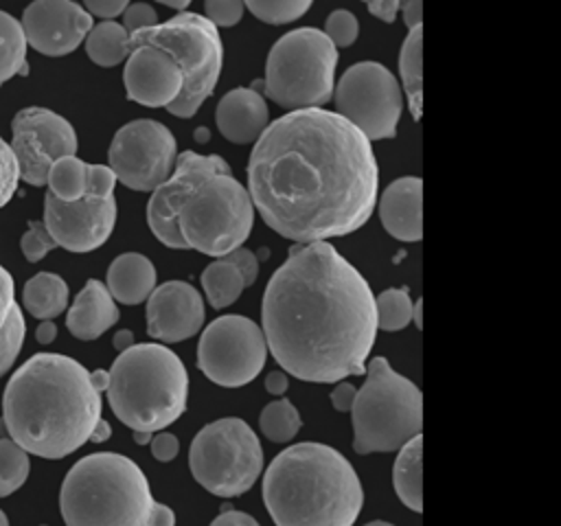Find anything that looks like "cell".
<instances>
[{
	"mask_svg": "<svg viewBox=\"0 0 561 526\" xmlns=\"http://www.w3.org/2000/svg\"><path fill=\"white\" fill-rule=\"evenodd\" d=\"M377 188L370 140L324 107L278 116L250 151L252 206L276 235L296 243L359 230L375 210Z\"/></svg>",
	"mask_w": 561,
	"mask_h": 526,
	"instance_id": "cell-1",
	"label": "cell"
},
{
	"mask_svg": "<svg viewBox=\"0 0 561 526\" xmlns=\"http://www.w3.org/2000/svg\"><path fill=\"white\" fill-rule=\"evenodd\" d=\"M261 322L283 373L316 384L366 375L377 338L375 294L331 243L291 248L267 281Z\"/></svg>",
	"mask_w": 561,
	"mask_h": 526,
	"instance_id": "cell-2",
	"label": "cell"
},
{
	"mask_svg": "<svg viewBox=\"0 0 561 526\" xmlns=\"http://www.w3.org/2000/svg\"><path fill=\"white\" fill-rule=\"evenodd\" d=\"M147 224L167 248L221 259L243 248L254 226V206L219 153L186 149L175 171L151 191Z\"/></svg>",
	"mask_w": 561,
	"mask_h": 526,
	"instance_id": "cell-3",
	"label": "cell"
},
{
	"mask_svg": "<svg viewBox=\"0 0 561 526\" xmlns=\"http://www.w3.org/2000/svg\"><path fill=\"white\" fill-rule=\"evenodd\" d=\"M2 421L26 454L57 460L90 441L101 421V392L77 359L37 353L11 375L2 395Z\"/></svg>",
	"mask_w": 561,
	"mask_h": 526,
	"instance_id": "cell-4",
	"label": "cell"
},
{
	"mask_svg": "<svg viewBox=\"0 0 561 526\" xmlns=\"http://www.w3.org/2000/svg\"><path fill=\"white\" fill-rule=\"evenodd\" d=\"M261 493L276 526H353L364 504L353 465L324 443L283 449L265 469Z\"/></svg>",
	"mask_w": 561,
	"mask_h": 526,
	"instance_id": "cell-5",
	"label": "cell"
},
{
	"mask_svg": "<svg viewBox=\"0 0 561 526\" xmlns=\"http://www.w3.org/2000/svg\"><path fill=\"white\" fill-rule=\"evenodd\" d=\"M156 504L142 469L116 451L77 460L59 491L66 526H151Z\"/></svg>",
	"mask_w": 561,
	"mask_h": 526,
	"instance_id": "cell-6",
	"label": "cell"
},
{
	"mask_svg": "<svg viewBox=\"0 0 561 526\" xmlns=\"http://www.w3.org/2000/svg\"><path fill=\"white\" fill-rule=\"evenodd\" d=\"M107 373L110 408L134 432L156 434L184 414L188 373L169 346L134 344L118 353Z\"/></svg>",
	"mask_w": 561,
	"mask_h": 526,
	"instance_id": "cell-7",
	"label": "cell"
},
{
	"mask_svg": "<svg viewBox=\"0 0 561 526\" xmlns=\"http://www.w3.org/2000/svg\"><path fill=\"white\" fill-rule=\"evenodd\" d=\"M353 449L357 454L394 451L423 427V395L386 357H373L353 408Z\"/></svg>",
	"mask_w": 561,
	"mask_h": 526,
	"instance_id": "cell-8",
	"label": "cell"
},
{
	"mask_svg": "<svg viewBox=\"0 0 561 526\" xmlns=\"http://www.w3.org/2000/svg\"><path fill=\"white\" fill-rule=\"evenodd\" d=\"M149 46L167 53L182 72V92L167 107L178 118H191L215 92L224 66L219 31L195 11H180L162 24L129 35V48Z\"/></svg>",
	"mask_w": 561,
	"mask_h": 526,
	"instance_id": "cell-9",
	"label": "cell"
},
{
	"mask_svg": "<svg viewBox=\"0 0 561 526\" xmlns=\"http://www.w3.org/2000/svg\"><path fill=\"white\" fill-rule=\"evenodd\" d=\"M337 48L311 26L280 35L265 64V94L294 110L322 107L333 99Z\"/></svg>",
	"mask_w": 561,
	"mask_h": 526,
	"instance_id": "cell-10",
	"label": "cell"
},
{
	"mask_svg": "<svg viewBox=\"0 0 561 526\" xmlns=\"http://www.w3.org/2000/svg\"><path fill=\"white\" fill-rule=\"evenodd\" d=\"M188 469L213 495H241L252 489L263 471L261 441L243 419H217L195 434L188 449Z\"/></svg>",
	"mask_w": 561,
	"mask_h": 526,
	"instance_id": "cell-11",
	"label": "cell"
},
{
	"mask_svg": "<svg viewBox=\"0 0 561 526\" xmlns=\"http://www.w3.org/2000/svg\"><path fill=\"white\" fill-rule=\"evenodd\" d=\"M335 114L357 127L368 140L397 136L403 94L397 77L379 61H357L333 88Z\"/></svg>",
	"mask_w": 561,
	"mask_h": 526,
	"instance_id": "cell-12",
	"label": "cell"
},
{
	"mask_svg": "<svg viewBox=\"0 0 561 526\" xmlns=\"http://www.w3.org/2000/svg\"><path fill=\"white\" fill-rule=\"evenodd\" d=\"M267 359L261 327L241 316L215 318L199 338L197 368L221 388H241L259 377Z\"/></svg>",
	"mask_w": 561,
	"mask_h": 526,
	"instance_id": "cell-13",
	"label": "cell"
},
{
	"mask_svg": "<svg viewBox=\"0 0 561 526\" xmlns=\"http://www.w3.org/2000/svg\"><path fill=\"white\" fill-rule=\"evenodd\" d=\"M116 182L131 191H156L175 169L178 142L167 125L156 118L125 123L107 151Z\"/></svg>",
	"mask_w": 561,
	"mask_h": 526,
	"instance_id": "cell-14",
	"label": "cell"
},
{
	"mask_svg": "<svg viewBox=\"0 0 561 526\" xmlns=\"http://www.w3.org/2000/svg\"><path fill=\"white\" fill-rule=\"evenodd\" d=\"M13 138L9 149L15 158L20 180L31 186H44L55 160L77 156L75 127L53 110L24 107L13 116Z\"/></svg>",
	"mask_w": 561,
	"mask_h": 526,
	"instance_id": "cell-15",
	"label": "cell"
},
{
	"mask_svg": "<svg viewBox=\"0 0 561 526\" xmlns=\"http://www.w3.org/2000/svg\"><path fill=\"white\" fill-rule=\"evenodd\" d=\"M116 224V199L81 197L59 202L50 193L44 197V226L57 248L68 252H92L101 248Z\"/></svg>",
	"mask_w": 561,
	"mask_h": 526,
	"instance_id": "cell-16",
	"label": "cell"
},
{
	"mask_svg": "<svg viewBox=\"0 0 561 526\" xmlns=\"http://www.w3.org/2000/svg\"><path fill=\"white\" fill-rule=\"evenodd\" d=\"M24 39L46 57H61L79 48L92 31V15L70 0H35L20 20Z\"/></svg>",
	"mask_w": 561,
	"mask_h": 526,
	"instance_id": "cell-17",
	"label": "cell"
},
{
	"mask_svg": "<svg viewBox=\"0 0 561 526\" xmlns=\"http://www.w3.org/2000/svg\"><path fill=\"white\" fill-rule=\"evenodd\" d=\"M202 294L186 281H167L147 298V333L158 342H182L204 324Z\"/></svg>",
	"mask_w": 561,
	"mask_h": 526,
	"instance_id": "cell-18",
	"label": "cell"
},
{
	"mask_svg": "<svg viewBox=\"0 0 561 526\" xmlns=\"http://www.w3.org/2000/svg\"><path fill=\"white\" fill-rule=\"evenodd\" d=\"M123 83L129 101L145 107H169L180 96L184 81L167 53L140 46L125 61Z\"/></svg>",
	"mask_w": 561,
	"mask_h": 526,
	"instance_id": "cell-19",
	"label": "cell"
},
{
	"mask_svg": "<svg viewBox=\"0 0 561 526\" xmlns=\"http://www.w3.org/2000/svg\"><path fill=\"white\" fill-rule=\"evenodd\" d=\"M379 219L388 235L399 241H421L423 237V182L416 175L397 178L379 199Z\"/></svg>",
	"mask_w": 561,
	"mask_h": 526,
	"instance_id": "cell-20",
	"label": "cell"
},
{
	"mask_svg": "<svg viewBox=\"0 0 561 526\" xmlns=\"http://www.w3.org/2000/svg\"><path fill=\"white\" fill-rule=\"evenodd\" d=\"M215 121L224 138L234 145H248L256 142L270 125V110L261 92H254L252 88H232L221 96Z\"/></svg>",
	"mask_w": 561,
	"mask_h": 526,
	"instance_id": "cell-21",
	"label": "cell"
},
{
	"mask_svg": "<svg viewBox=\"0 0 561 526\" xmlns=\"http://www.w3.org/2000/svg\"><path fill=\"white\" fill-rule=\"evenodd\" d=\"M118 320V307L105 283L90 278L66 316L68 331L79 340H96Z\"/></svg>",
	"mask_w": 561,
	"mask_h": 526,
	"instance_id": "cell-22",
	"label": "cell"
},
{
	"mask_svg": "<svg viewBox=\"0 0 561 526\" xmlns=\"http://www.w3.org/2000/svg\"><path fill=\"white\" fill-rule=\"evenodd\" d=\"M105 287L114 300L140 305L156 289V267L140 252H123L110 263Z\"/></svg>",
	"mask_w": 561,
	"mask_h": 526,
	"instance_id": "cell-23",
	"label": "cell"
},
{
	"mask_svg": "<svg viewBox=\"0 0 561 526\" xmlns=\"http://www.w3.org/2000/svg\"><path fill=\"white\" fill-rule=\"evenodd\" d=\"M423 436L416 434L410 438L401 449L392 467V484L397 491V498L414 513L423 511Z\"/></svg>",
	"mask_w": 561,
	"mask_h": 526,
	"instance_id": "cell-24",
	"label": "cell"
},
{
	"mask_svg": "<svg viewBox=\"0 0 561 526\" xmlns=\"http://www.w3.org/2000/svg\"><path fill=\"white\" fill-rule=\"evenodd\" d=\"M22 298L31 316L53 320L68 307V285L59 274L39 272L26 281Z\"/></svg>",
	"mask_w": 561,
	"mask_h": 526,
	"instance_id": "cell-25",
	"label": "cell"
},
{
	"mask_svg": "<svg viewBox=\"0 0 561 526\" xmlns=\"http://www.w3.org/2000/svg\"><path fill=\"white\" fill-rule=\"evenodd\" d=\"M399 75L414 121L423 114V26L408 31L399 53Z\"/></svg>",
	"mask_w": 561,
	"mask_h": 526,
	"instance_id": "cell-26",
	"label": "cell"
},
{
	"mask_svg": "<svg viewBox=\"0 0 561 526\" xmlns=\"http://www.w3.org/2000/svg\"><path fill=\"white\" fill-rule=\"evenodd\" d=\"M202 287L213 309H224L232 305L245 289V281L237 263L226 254L206 265L202 272Z\"/></svg>",
	"mask_w": 561,
	"mask_h": 526,
	"instance_id": "cell-27",
	"label": "cell"
},
{
	"mask_svg": "<svg viewBox=\"0 0 561 526\" xmlns=\"http://www.w3.org/2000/svg\"><path fill=\"white\" fill-rule=\"evenodd\" d=\"M85 53L96 66H118L131 53L129 35L118 22H101L85 35Z\"/></svg>",
	"mask_w": 561,
	"mask_h": 526,
	"instance_id": "cell-28",
	"label": "cell"
},
{
	"mask_svg": "<svg viewBox=\"0 0 561 526\" xmlns=\"http://www.w3.org/2000/svg\"><path fill=\"white\" fill-rule=\"evenodd\" d=\"M26 72V39L20 20L7 11H0V85L11 77Z\"/></svg>",
	"mask_w": 561,
	"mask_h": 526,
	"instance_id": "cell-29",
	"label": "cell"
},
{
	"mask_svg": "<svg viewBox=\"0 0 561 526\" xmlns=\"http://www.w3.org/2000/svg\"><path fill=\"white\" fill-rule=\"evenodd\" d=\"M85 182H88V164L77 156H66L55 160L46 175L48 193L59 202H77L85 197Z\"/></svg>",
	"mask_w": 561,
	"mask_h": 526,
	"instance_id": "cell-30",
	"label": "cell"
},
{
	"mask_svg": "<svg viewBox=\"0 0 561 526\" xmlns=\"http://www.w3.org/2000/svg\"><path fill=\"white\" fill-rule=\"evenodd\" d=\"M259 425L263 436L270 438L272 443H287L298 434L302 421L296 405L289 399H276L261 410Z\"/></svg>",
	"mask_w": 561,
	"mask_h": 526,
	"instance_id": "cell-31",
	"label": "cell"
},
{
	"mask_svg": "<svg viewBox=\"0 0 561 526\" xmlns=\"http://www.w3.org/2000/svg\"><path fill=\"white\" fill-rule=\"evenodd\" d=\"M412 309L414 302L408 294V289L390 287L375 296V316H377V329L381 331H401L412 322Z\"/></svg>",
	"mask_w": 561,
	"mask_h": 526,
	"instance_id": "cell-32",
	"label": "cell"
},
{
	"mask_svg": "<svg viewBox=\"0 0 561 526\" xmlns=\"http://www.w3.org/2000/svg\"><path fill=\"white\" fill-rule=\"evenodd\" d=\"M28 454L9 438H0V498L18 491L28 478Z\"/></svg>",
	"mask_w": 561,
	"mask_h": 526,
	"instance_id": "cell-33",
	"label": "cell"
},
{
	"mask_svg": "<svg viewBox=\"0 0 561 526\" xmlns=\"http://www.w3.org/2000/svg\"><path fill=\"white\" fill-rule=\"evenodd\" d=\"M243 7L252 11V15L261 22L287 24L302 18L311 9V2L309 0H259V2L248 0L243 2Z\"/></svg>",
	"mask_w": 561,
	"mask_h": 526,
	"instance_id": "cell-34",
	"label": "cell"
},
{
	"mask_svg": "<svg viewBox=\"0 0 561 526\" xmlns=\"http://www.w3.org/2000/svg\"><path fill=\"white\" fill-rule=\"evenodd\" d=\"M24 333H26V324H24L22 309L18 305H13L7 322L0 329V377L13 366L18 353L22 348Z\"/></svg>",
	"mask_w": 561,
	"mask_h": 526,
	"instance_id": "cell-35",
	"label": "cell"
},
{
	"mask_svg": "<svg viewBox=\"0 0 561 526\" xmlns=\"http://www.w3.org/2000/svg\"><path fill=\"white\" fill-rule=\"evenodd\" d=\"M322 33L329 37V42L335 48H346V46H351L357 39L359 22H357V18L351 11L335 9V11L329 13Z\"/></svg>",
	"mask_w": 561,
	"mask_h": 526,
	"instance_id": "cell-36",
	"label": "cell"
},
{
	"mask_svg": "<svg viewBox=\"0 0 561 526\" xmlns=\"http://www.w3.org/2000/svg\"><path fill=\"white\" fill-rule=\"evenodd\" d=\"M20 248L22 254L26 256V261L37 263L39 259H44L53 248H57V243L53 241V237L48 235L44 221H31L28 230L22 235L20 239Z\"/></svg>",
	"mask_w": 561,
	"mask_h": 526,
	"instance_id": "cell-37",
	"label": "cell"
},
{
	"mask_svg": "<svg viewBox=\"0 0 561 526\" xmlns=\"http://www.w3.org/2000/svg\"><path fill=\"white\" fill-rule=\"evenodd\" d=\"M206 20L217 26H234L243 18V2L241 0H206L204 4Z\"/></svg>",
	"mask_w": 561,
	"mask_h": 526,
	"instance_id": "cell-38",
	"label": "cell"
},
{
	"mask_svg": "<svg viewBox=\"0 0 561 526\" xmlns=\"http://www.w3.org/2000/svg\"><path fill=\"white\" fill-rule=\"evenodd\" d=\"M20 182L15 158L9 149V142L0 136V208L13 197Z\"/></svg>",
	"mask_w": 561,
	"mask_h": 526,
	"instance_id": "cell-39",
	"label": "cell"
},
{
	"mask_svg": "<svg viewBox=\"0 0 561 526\" xmlns=\"http://www.w3.org/2000/svg\"><path fill=\"white\" fill-rule=\"evenodd\" d=\"M116 175L107 164H88V182H85V195L105 199L114 195Z\"/></svg>",
	"mask_w": 561,
	"mask_h": 526,
	"instance_id": "cell-40",
	"label": "cell"
},
{
	"mask_svg": "<svg viewBox=\"0 0 561 526\" xmlns=\"http://www.w3.org/2000/svg\"><path fill=\"white\" fill-rule=\"evenodd\" d=\"M156 24H158V13L147 2L127 4V9L123 11V28L127 31V35L145 31V28H151Z\"/></svg>",
	"mask_w": 561,
	"mask_h": 526,
	"instance_id": "cell-41",
	"label": "cell"
},
{
	"mask_svg": "<svg viewBox=\"0 0 561 526\" xmlns=\"http://www.w3.org/2000/svg\"><path fill=\"white\" fill-rule=\"evenodd\" d=\"M127 0H88L85 4H81L92 18H103V22H114V18H118L125 9H127Z\"/></svg>",
	"mask_w": 561,
	"mask_h": 526,
	"instance_id": "cell-42",
	"label": "cell"
},
{
	"mask_svg": "<svg viewBox=\"0 0 561 526\" xmlns=\"http://www.w3.org/2000/svg\"><path fill=\"white\" fill-rule=\"evenodd\" d=\"M180 451V441L171 432H156L151 438V454L160 462H169L178 456Z\"/></svg>",
	"mask_w": 561,
	"mask_h": 526,
	"instance_id": "cell-43",
	"label": "cell"
},
{
	"mask_svg": "<svg viewBox=\"0 0 561 526\" xmlns=\"http://www.w3.org/2000/svg\"><path fill=\"white\" fill-rule=\"evenodd\" d=\"M228 256H230V259L237 263V267L241 270L243 281H245V287L254 285V281H256V276H259V259H256V254L250 252L248 248H237V250H232Z\"/></svg>",
	"mask_w": 561,
	"mask_h": 526,
	"instance_id": "cell-44",
	"label": "cell"
},
{
	"mask_svg": "<svg viewBox=\"0 0 561 526\" xmlns=\"http://www.w3.org/2000/svg\"><path fill=\"white\" fill-rule=\"evenodd\" d=\"M13 294H15V285H13V276L0 265V329L2 324L7 322L15 300H13Z\"/></svg>",
	"mask_w": 561,
	"mask_h": 526,
	"instance_id": "cell-45",
	"label": "cell"
},
{
	"mask_svg": "<svg viewBox=\"0 0 561 526\" xmlns=\"http://www.w3.org/2000/svg\"><path fill=\"white\" fill-rule=\"evenodd\" d=\"M355 395H357V388L351 386L348 381H340L333 390H331V403L337 412H351L353 408V401H355Z\"/></svg>",
	"mask_w": 561,
	"mask_h": 526,
	"instance_id": "cell-46",
	"label": "cell"
},
{
	"mask_svg": "<svg viewBox=\"0 0 561 526\" xmlns=\"http://www.w3.org/2000/svg\"><path fill=\"white\" fill-rule=\"evenodd\" d=\"M226 511H221L213 522L210 526H261L252 515L243 513V511H234L230 506H224Z\"/></svg>",
	"mask_w": 561,
	"mask_h": 526,
	"instance_id": "cell-47",
	"label": "cell"
},
{
	"mask_svg": "<svg viewBox=\"0 0 561 526\" xmlns=\"http://www.w3.org/2000/svg\"><path fill=\"white\" fill-rule=\"evenodd\" d=\"M366 9L375 15V18H379L381 22H394L397 20V13H399V9H401V2H397V0H375V2H368L366 4Z\"/></svg>",
	"mask_w": 561,
	"mask_h": 526,
	"instance_id": "cell-48",
	"label": "cell"
},
{
	"mask_svg": "<svg viewBox=\"0 0 561 526\" xmlns=\"http://www.w3.org/2000/svg\"><path fill=\"white\" fill-rule=\"evenodd\" d=\"M399 11L403 13V22L408 24V31L423 26V4H421V0H410V2L401 4Z\"/></svg>",
	"mask_w": 561,
	"mask_h": 526,
	"instance_id": "cell-49",
	"label": "cell"
},
{
	"mask_svg": "<svg viewBox=\"0 0 561 526\" xmlns=\"http://www.w3.org/2000/svg\"><path fill=\"white\" fill-rule=\"evenodd\" d=\"M287 386H289L287 373H283V370H272V373H267V377H265V390H267L270 395H283V392L287 390Z\"/></svg>",
	"mask_w": 561,
	"mask_h": 526,
	"instance_id": "cell-50",
	"label": "cell"
},
{
	"mask_svg": "<svg viewBox=\"0 0 561 526\" xmlns=\"http://www.w3.org/2000/svg\"><path fill=\"white\" fill-rule=\"evenodd\" d=\"M151 526H175V515L167 504H156L153 517H151Z\"/></svg>",
	"mask_w": 561,
	"mask_h": 526,
	"instance_id": "cell-51",
	"label": "cell"
},
{
	"mask_svg": "<svg viewBox=\"0 0 561 526\" xmlns=\"http://www.w3.org/2000/svg\"><path fill=\"white\" fill-rule=\"evenodd\" d=\"M57 335V327L50 320H42V324L35 329V340L39 344H50Z\"/></svg>",
	"mask_w": 561,
	"mask_h": 526,
	"instance_id": "cell-52",
	"label": "cell"
},
{
	"mask_svg": "<svg viewBox=\"0 0 561 526\" xmlns=\"http://www.w3.org/2000/svg\"><path fill=\"white\" fill-rule=\"evenodd\" d=\"M112 344H114V348L116 351H127V348H131L134 346V333L129 331V329H121V331H116L114 333V340H112Z\"/></svg>",
	"mask_w": 561,
	"mask_h": 526,
	"instance_id": "cell-53",
	"label": "cell"
},
{
	"mask_svg": "<svg viewBox=\"0 0 561 526\" xmlns=\"http://www.w3.org/2000/svg\"><path fill=\"white\" fill-rule=\"evenodd\" d=\"M90 384L94 386L96 392L101 390H107V384H110V373L107 370H94L90 373Z\"/></svg>",
	"mask_w": 561,
	"mask_h": 526,
	"instance_id": "cell-54",
	"label": "cell"
},
{
	"mask_svg": "<svg viewBox=\"0 0 561 526\" xmlns=\"http://www.w3.org/2000/svg\"><path fill=\"white\" fill-rule=\"evenodd\" d=\"M110 434H112V427H110V423L101 419V421L96 423V427H94V432H92L90 441H94V443H101V441L110 438Z\"/></svg>",
	"mask_w": 561,
	"mask_h": 526,
	"instance_id": "cell-55",
	"label": "cell"
},
{
	"mask_svg": "<svg viewBox=\"0 0 561 526\" xmlns=\"http://www.w3.org/2000/svg\"><path fill=\"white\" fill-rule=\"evenodd\" d=\"M151 438H153V434H149V432H134V441L138 445H147V443H151Z\"/></svg>",
	"mask_w": 561,
	"mask_h": 526,
	"instance_id": "cell-56",
	"label": "cell"
},
{
	"mask_svg": "<svg viewBox=\"0 0 561 526\" xmlns=\"http://www.w3.org/2000/svg\"><path fill=\"white\" fill-rule=\"evenodd\" d=\"M162 4L169 7V9H182V11H186V7H188L186 0H182V2H162Z\"/></svg>",
	"mask_w": 561,
	"mask_h": 526,
	"instance_id": "cell-57",
	"label": "cell"
},
{
	"mask_svg": "<svg viewBox=\"0 0 561 526\" xmlns=\"http://www.w3.org/2000/svg\"><path fill=\"white\" fill-rule=\"evenodd\" d=\"M195 138L199 140V142H206L208 140V129H204V127H199L197 132H195Z\"/></svg>",
	"mask_w": 561,
	"mask_h": 526,
	"instance_id": "cell-58",
	"label": "cell"
},
{
	"mask_svg": "<svg viewBox=\"0 0 561 526\" xmlns=\"http://www.w3.org/2000/svg\"><path fill=\"white\" fill-rule=\"evenodd\" d=\"M364 526H392L390 522H381V519H375V522H368V524H364Z\"/></svg>",
	"mask_w": 561,
	"mask_h": 526,
	"instance_id": "cell-59",
	"label": "cell"
},
{
	"mask_svg": "<svg viewBox=\"0 0 561 526\" xmlns=\"http://www.w3.org/2000/svg\"><path fill=\"white\" fill-rule=\"evenodd\" d=\"M0 526H9V519H7V515L2 513V508H0Z\"/></svg>",
	"mask_w": 561,
	"mask_h": 526,
	"instance_id": "cell-60",
	"label": "cell"
}]
</instances>
